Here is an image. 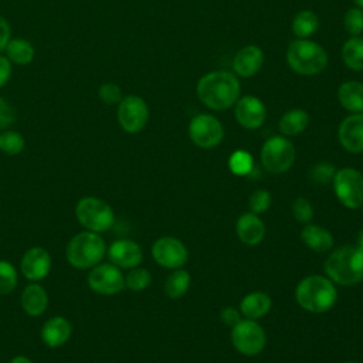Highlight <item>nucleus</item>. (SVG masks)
<instances>
[{
	"label": "nucleus",
	"instance_id": "1",
	"mask_svg": "<svg viewBox=\"0 0 363 363\" xmlns=\"http://www.w3.org/2000/svg\"><path fill=\"white\" fill-rule=\"evenodd\" d=\"M196 92L207 108L225 111L231 108L240 96V81L233 72L213 71L199 79Z\"/></svg>",
	"mask_w": 363,
	"mask_h": 363
},
{
	"label": "nucleus",
	"instance_id": "2",
	"mask_svg": "<svg viewBox=\"0 0 363 363\" xmlns=\"http://www.w3.org/2000/svg\"><path fill=\"white\" fill-rule=\"evenodd\" d=\"M326 277L343 286L363 281V250L357 245H343L333 250L325 261Z\"/></svg>",
	"mask_w": 363,
	"mask_h": 363
},
{
	"label": "nucleus",
	"instance_id": "3",
	"mask_svg": "<svg viewBox=\"0 0 363 363\" xmlns=\"http://www.w3.org/2000/svg\"><path fill=\"white\" fill-rule=\"evenodd\" d=\"M295 299L306 312L323 313L335 306L337 291L328 277L312 274L298 282L295 288Z\"/></svg>",
	"mask_w": 363,
	"mask_h": 363
},
{
	"label": "nucleus",
	"instance_id": "4",
	"mask_svg": "<svg viewBox=\"0 0 363 363\" xmlns=\"http://www.w3.org/2000/svg\"><path fill=\"white\" fill-rule=\"evenodd\" d=\"M286 62L299 75H316L326 68L328 54L318 43L298 38L286 50Z\"/></svg>",
	"mask_w": 363,
	"mask_h": 363
},
{
	"label": "nucleus",
	"instance_id": "5",
	"mask_svg": "<svg viewBox=\"0 0 363 363\" xmlns=\"http://www.w3.org/2000/svg\"><path fill=\"white\" fill-rule=\"evenodd\" d=\"M105 241L94 231H82L67 245V259L77 269H89L98 265L105 255Z\"/></svg>",
	"mask_w": 363,
	"mask_h": 363
},
{
	"label": "nucleus",
	"instance_id": "6",
	"mask_svg": "<svg viewBox=\"0 0 363 363\" xmlns=\"http://www.w3.org/2000/svg\"><path fill=\"white\" fill-rule=\"evenodd\" d=\"M75 217L81 225L94 233L106 231L115 223L112 207L106 201L94 196L79 199L75 206Z\"/></svg>",
	"mask_w": 363,
	"mask_h": 363
},
{
	"label": "nucleus",
	"instance_id": "7",
	"mask_svg": "<svg viewBox=\"0 0 363 363\" xmlns=\"http://www.w3.org/2000/svg\"><path fill=\"white\" fill-rule=\"evenodd\" d=\"M295 162V147L285 136H271L261 147V163L269 173H285Z\"/></svg>",
	"mask_w": 363,
	"mask_h": 363
},
{
	"label": "nucleus",
	"instance_id": "8",
	"mask_svg": "<svg viewBox=\"0 0 363 363\" xmlns=\"http://www.w3.org/2000/svg\"><path fill=\"white\" fill-rule=\"evenodd\" d=\"M333 191L337 200L350 210L363 206V174L353 167L336 170L333 176Z\"/></svg>",
	"mask_w": 363,
	"mask_h": 363
},
{
	"label": "nucleus",
	"instance_id": "9",
	"mask_svg": "<svg viewBox=\"0 0 363 363\" xmlns=\"http://www.w3.org/2000/svg\"><path fill=\"white\" fill-rule=\"evenodd\" d=\"M231 343L241 354L255 356L264 350L267 335L257 320L241 319L231 328Z\"/></svg>",
	"mask_w": 363,
	"mask_h": 363
},
{
	"label": "nucleus",
	"instance_id": "10",
	"mask_svg": "<svg viewBox=\"0 0 363 363\" xmlns=\"http://www.w3.org/2000/svg\"><path fill=\"white\" fill-rule=\"evenodd\" d=\"M189 136L196 146L211 149L223 140L224 129L216 116L199 113L189 123Z\"/></svg>",
	"mask_w": 363,
	"mask_h": 363
},
{
	"label": "nucleus",
	"instance_id": "11",
	"mask_svg": "<svg viewBox=\"0 0 363 363\" xmlns=\"http://www.w3.org/2000/svg\"><path fill=\"white\" fill-rule=\"evenodd\" d=\"M118 122L128 133L140 132L149 119V108L138 95H126L118 104Z\"/></svg>",
	"mask_w": 363,
	"mask_h": 363
},
{
	"label": "nucleus",
	"instance_id": "12",
	"mask_svg": "<svg viewBox=\"0 0 363 363\" xmlns=\"http://www.w3.org/2000/svg\"><path fill=\"white\" fill-rule=\"evenodd\" d=\"M86 282L89 288L101 295H115L125 286V277L113 264H98L91 268Z\"/></svg>",
	"mask_w": 363,
	"mask_h": 363
},
{
	"label": "nucleus",
	"instance_id": "13",
	"mask_svg": "<svg viewBox=\"0 0 363 363\" xmlns=\"http://www.w3.org/2000/svg\"><path fill=\"white\" fill-rule=\"evenodd\" d=\"M153 259L163 268H182L189 259L186 245L176 237H160L152 245Z\"/></svg>",
	"mask_w": 363,
	"mask_h": 363
},
{
	"label": "nucleus",
	"instance_id": "14",
	"mask_svg": "<svg viewBox=\"0 0 363 363\" xmlns=\"http://www.w3.org/2000/svg\"><path fill=\"white\" fill-rule=\"evenodd\" d=\"M234 115L237 122L245 129H257L267 119V108L264 102L252 95H245L237 99Z\"/></svg>",
	"mask_w": 363,
	"mask_h": 363
},
{
	"label": "nucleus",
	"instance_id": "15",
	"mask_svg": "<svg viewBox=\"0 0 363 363\" xmlns=\"http://www.w3.org/2000/svg\"><path fill=\"white\" fill-rule=\"evenodd\" d=\"M337 138L342 147L349 153L363 152V112L346 116L337 129Z\"/></svg>",
	"mask_w": 363,
	"mask_h": 363
},
{
	"label": "nucleus",
	"instance_id": "16",
	"mask_svg": "<svg viewBox=\"0 0 363 363\" xmlns=\"http://www.w3.org/2000/svg\"><path fill=\"white\" fill-rule=\"evenodd\" d=\"M20 268L28 281H41L48 275L51 269V257L45 248L33 247L24 252Z\"/></svg>",
	"mask_w": 363,
	"mask_h": 363
},
{
	"label": "nucleus",
	"instance_id": "17",
	"mask_svg": "<svg viewBox=\"0 0 363 363\" xmlns=\"http://www.w3.org/2000/svg\"><path fill=\"white\" fill-rule=\"evenodd\" d=\"M108 257L113 265L119 268L130 269L138 267L142 262L143 252L138 242L128 238H121V240H115L109 245Z\"/></svg>",
	"mask_w": 363,
	"mask_h": 363
},
{
	"label": "nucleus",
	"instance_id": "18",
	"mask_svg": "<svg viewBox=\"0 0 363 363\" xmlns=\"http://www.w3.org/2000/svg\"><path fill=\"white\" fill-rule=\"evenodd\" d=\"M235 231L240 241L248 247L258 245L265 237V224L258 214L244 213L238 217Z\"/></svg>",
	"mask_w": 363,
	"mask_h": 363
},
{
	"label": "nucleus",
	"instance_id": "19",
	"mask_svg": "<svg viewBox=\"0 0 363 363\" xmlns=\"http://www.w3.org/2000/svg\"><path fill=\"white\" fill-rule=\"evenodd\" d=\"M264 64V52L257 45H245L235 54L233 60V69L242 78L252 77Z\"/></svg>",
	"mask_w": 363,
	"mask_h": 363
},
{
	"label": "nucleus",
	"instance_id": "20",
	"mask_svg": "<svg viewBox=\"0 0 363 363\" xmlns=\"http://www.w3.org/2000/svg\"><path fill=\"white\" fill-rule=\"evenodd\" d=\"M72 328L64 316L50 318L41 328V339L48 347L62 346L71 336Z\"/></svg>",
	"mask_w": 363,
	"mask_h": 363
},
{
	"label": "nucleus",
	"instance_id": "21",
	"mask_svg": "<svg viewBox=\"0 0 363 363\" xmlns=\"http://www.w3.org/2000/svg\"><path fill=\"white\" fill-rule=\"evenodd\" d=\"M301 238L303 244L315 251V252H328L333 248V235L332 233L318 224H305V227L301 231Z\"/></svg>",
	"mask_w": 363,
	"mask_h": 363
},
{
	"label": "nucleus",
	"instance_id": "22",
	"mask_svg": "<svg viewBox=\"0 0 363 363\" xmlns=\"http://www.w3.org/2000/svg\"><path fill=\"white\" fill-rule=\"evenodd\" d=\"M272 306L271 298L261 291L247 294L240 302V312L245 319L257 320L265 316Z\"/></svg>",
	"mask_w": 363,
	"mask_h": 363
},
{
	"label": "nucleus",
	"instance_id": "23",
	"mask_svg": "<svg viewBox=\"0 0 363 363\" xmlns=\"http://www.w3.org/2000/svg\"><path fill=\"white\" fill-rule=\"evenodd\" d=\"M48 305V296L45 289L40 284H30L21 294V306L28 316H40L44 313Z\"/></svg>",
	"mask_w": 363,
	"mask_h": 363
},
{
	"label": "nucleus",
	"instance_id": "24",
	"mask_svg": "<svg viewBox=\"0 0 363 363\" xmlns=\"http://www.w3.org/2000/svg\"><path fill=\"white\" fill-rule=\"evenodd\" d=\"M337 99L340 105L352 112H363V84L357 81H346L337 89Z\"/></svg>",
	"mask_w": 363,
	"mask_h": 363
},
{
	"label": "nucleus",
	"instance_id": "25",
	"mask_svg": "<svg viewBox=\"0 0 363 363\" xmlns=\"http://www.w3.org/2000/svg\"><path fill=\"white\" fill-rule=\"evenodd\" d=\"M309 125V115L303 109L286 111L278 123L279 132L284 136H296L302 133Z\"/></svg>",
	"mask_w": 363,
	"mask_h": 363
},
{
	"label": "nucleus",
	"instance_id": "26",
	"mask_svg": "<svg viewBox=\"0 0 363 363\" xmlns=\"http://www.w3.org/2000/svg\"><path fill=\"white\" fill-rule=\"evenodd\" d=\"M6 57L17 65H27L34 60V45L26 38H10L6 48Z\"/></svg>",
	"mask_w": 363,
	"mask_h": 363
},
{
	"label": "nucleus",
	"instance_id": "27",
	"mask_svg": "<svg viewBox=\"0 0 363 363\" xmlns=\"http://www.w3.org/2000/svg\"><path fill=\"white\" fill-rule=\"evenodd\" d=\"M342 60L352 71H363V38L350 37L342 47Z\"/></svg>",
	"mask_w": 363,
	"mask_h": 363
},
{
	"label": "nucleus",
	"instance_id": "28",
	"mask_svg": "<svg viewBox=\"0 0 363 363\" xmlns=\"http://www.w3.org/2000/svg\"><path fill=\"white\" fill-rule=\"evenodd\" d=\"M189 288H190V274L182 268L173 269V272L166 278L164 286H163L164 294L170 299L182 298L183 295H186Z\"/></svg>",
	"mask_w": 363,
	"mask_h": 363
},
{
	"label": "nucleus",
	"instance_id": "29",
	"mask_svg": "<svg viewBox=\"0 0 363 363\" xmlns=\"http://www.w3.org/2000/svg\"><path fill=\"white\" fill-rule=\"evenodd\" d=\"M319 27L318 16L311 10H302L292 20V31L298 38H308L316 33Z\"/></svg>",
	"mask_w": 363,
	"mask_h": 363
},
{
	"label": "nucleus",
	"instance_id": "30",
	"mask_svg": "<svg viewBox=\"0 0 363 363\" xmlns=\"http://www.w3.org/2000/svg\"><path fill=\"white\" fill-rule=\"evenodd\" d=\"M26 140L17 130L4 129L0 132V150L7 156H17L23 152Z\"/></svg>",
	"mask_w": 363,
	"mask_h": 363
},
{
	"label": "nucleus",
	"instance_id": "31",
	"mask_svg": "<svg viewBox=\"0 0 363 363\" xmlns=\"http://www.w3.org/2000/svg\"><path fill=\"white\" fill-rule=\"evenodd\" d=\"M228 167L237 176H247L254 169L252 156L247 150H235L228 159Z\"/></svg>",
	"mask_w": 363,
	"mask_h": 363
},
{
	"label": "nucleus",
	"instance_id": "32",
	"mask_svg": "<svg viewBox=\"0 0 363 363\" xmlns=\"http://www.w3.org/2000/svg\"><path fill=\"white\" fill-rule=\"evenodd\" d=\"M152 275L146 268L135 267L130 268L129 274L125 277V286L133 292H140L150 285Z\"/></svg>",
	"mask_w": 363,
	"mask_h": 363
},
{
	"label": "nucleus",
	"instance_id": "33",
	"mask_svg": "<svg viewBox=\"0 0 363 363\" xmlns=\"http://www.w3.org/2000/svg\"><path fill=\"white\" fill-rule=\"evenodd\" d=\"M17 286V271L13 264L0 259V295L10 294Z\"/></svg>",
	"mask_w": 363,
	"mask_h": 363
},
{
	"label": "nucleus",
	"instance_id": "34",
	"mask_svg": "<svg viewBox=\"0 0 363 363\" xmlns=\"http://www.w3.org/2000/svg\"><path fill=\"white\" fill-rule=\"evenodd\" d=\"M291 213L298 223L308 224L313 218V206L305 197H296L291 204Z\"/></svg>",
	"mask_w": 363,
	"mask_h": 363
},
{
	"label": "nucleus",
	"instance_id": "35",
	"mask_svg": "<svg viewBox=\"0 0 363 363\" xmlns=\"http://www.w3.org/2000/svg\"><path fill=\"white\" fill-rule=\"evenodd\" d=\"M343 24L352 37H359L363 33V10L359 7L347 10L343 17Z\"/></svg>",
	"mask_w": 363,
	"mask_h": 363
},
{
	"label": "nucleus",
	"instance_id": "36",
	"mask_svg": "<svg viewBox=\"0 0 363 363\" xmlns=\"http://www.w3.org/2000/svg\"><path fill=\"white\" fill-rule=\"evenodd\" d=\"M335 173H336V167L333 163L319 162L311 169L309 177H311V180H313L318 184H328L329 182L333 180Z\"/></svg>",
	"mask_w": 363,
	"mask_h": 363
},
{
	"label": "nucleus",
	"instance_id": "37",
	"mask_svg": "<svg viewBox=\"0 0 363 363\" xmlns=\"http://www.w3.org/2000/svg\"><path fill=\"white\" fill-rule=\"evenodd\" d=\"M248 206L251 213L254 214L259 216L261 213H265L271 206V193L264 189H258L252 191L248 200Z\"/></svg>",
	"mask_w": 363,
	"mask_h": 363
},
{
	"label": "nucleus",
	"instance_id": "38",
	"mask_svg": "<svg viewBox=\"0 0 363 363\" xmlns=\"http://www.w3.org/2000/svg\"><path fill=\"white\" fill-rule=\"evenodd\" d=\"M98 98L106 105H118L122 101L123 95L119 85L113 82H104L98 88Z\"/></svg>",
	"mask_w": 363,
	"mask_h": 363
},
{
	"label": "nucleus",
	"instance_id": "39",
	"mask_svg": "<svg viewBox=\"0 0 363 363\" xmlns=\"http://www.w3.org/2000/svg\"><path fill=\"white\" fill-rule=\"evenodd\" d=\"M16 109L9 104V101L0 96V130L9 129L16 122Z\"/></svg>",
	"mask_w": 363,
	"mask_h": 363
},
{
	"label": "nucleus",
	"instance_id": "40",
	"mask_svg": "<svg viewBox=\"0 0 363 363\" xmlns=\"http://www.w3.org/2000/svg\"><path fill=\"white\" fill-rule=\"evenodd\" d=\"M241 316H242V315H241L240 309H235V308H233V306H227V308H224V309L220 312V318H221L223 323H224L225 326H230V328H233L234 325H237V323L242 319Z\"/></svg>",
	"mask_w": 363,
	"mask_h": 363
},
{
	"label": "nucleus",
	"instance_id": "41",
	"mask_svg": "<svg viewBox=\"0 0 363 363\" xmlns=\"http://www.w3.org/2000/svg\"><path fill=\"white\" fill-rule=\"evenodd\" d=\"M11 72V61L6 55L0 54V88H3L9 82Z\"/></svg>",
	"mask_w": 363,
	"mask_h": 363
},
{
	"label": "nucleus",
	"instance_id": "42",
	"mask_svg": "<svg viewBox=\"0 0 363 363\" xmlns=\"http://www.w3.org/2000/svg\"><path fill=\"white\" fill-rule=\"evenodd\" d=\"M10 38H11L10 26L7 23V20L0 16V52L4 51V48H6L7 43L10 41Z\"/></svg>",
	"mask_w": 363,
	"mask_h": 363
},
{
	"label": "nucleus",
	"instance_id": "43",
	"mask_svg": "<svg viewBox=\"0 0 363 363\" xmlns=\"http://www.w3.org/2000/svg\"><path fill=\"white\" fill-rule=\"evenodd\" d=\"M9 363H33V360H30L27 356L18 354V356H14Z\"/></svg>",
	"mask_w": 363,
	"mask_h": 363
},
{
	"label": "nucleus",
	"instance_id": "44",
	"mask_svg": "<svg viewBox=\"0 0 363 363\" xmlns=\"http://www.w3.org/2000/svg\"><path fill=\"white\" fill-rule=\"evenodd\" d=\"M356 245H357L359 248H362V250H363V228L357 233V237H356Z\"/></svg>",
	"mask_w": 363,
	"mask_h": 363
},
{
	"label": "nucleus",
	"instance_id": "45",
	"mask_svg": "<svg viewBox=\"0 0 363 363\" xmlns=\"http://www.w3.org/2000/svg\"><path fill=\"white\" fill-rule=\"evenodd\" d=\"M353 1H354L356 7H359V9H362V10H363V0H353Z\"/></svg>",
	"mask_w": 363,
	"mask_h": 363
},
{
	"label": "nucleus",
	"instance_id": "46",
	"mask_svg": "<svg viewBox=\"0 0 363 363\" xmlns=\"http://www.w3.org/2000/svg\"><path fill=\"white\" fill-rule=\"evenodd\" d=\"M345 363H356V362H345Z\"/></svg>",
	"mask_w": 363,
	"mask_h": 363
},
{
	"label": "nucleus",
	"instance_id": "47",
	"mask_svg": "<svg viewBox=\"0 0 363 363\" xmlns=\"http://www.w3.org/2000/svg\"><path fill=\"white\" fill-rule=\"evenodd\" d=\"M362 211H363V206H362Z\"/></svg>",
	"mask_w": 363,
	"mask_h": 363
}]
</instances>
